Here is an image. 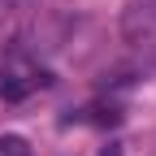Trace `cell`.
I'll list each match as a JSON object with an SVG mask.
<instances>
[{
	"mask_svg": "<svg viewBox=\"0 0 156 156\" xmlns=\"http://www.w3.org/2000/svg\"><path fill=\"white\" fill-rule=\"evenodd\" d=\"M65 122H87V126H117V122H122V108H117V104H91V108H78V113H69Z\"/></svg>",
	"mask_w": 156,
	"mask_h": 156,
	"instance_id": "obj_3",
	"label": "cell"
},
{
	"mask_svg": "<svg viewBox=\"0 0 156 156\" xmlns=\"http://www.w3.org/2000/svg\"><path fill=\"white\" fill-rule=\"evenodd\" d=\"M100 156H122V143H108V147H100Z\"/></svg>",
	"mask_w": 156,
	"mask_h": 156,
	"instance_id": "obj_6",
	"label": "cell"
},
{
	"mask_svg": "<svg viewBox=\"0 0 156 156\" xmlns=\"http://www.w3.org/2000/svg\"><path fill=\"white\" fill-rule=\"evenodd\" d=\"M13 9H17V0H0V30L9 26V17H13Z\"/></svg>",
	"mask_w": 156,
	"mask_h": 156,
	"instance_id": "obj_5",
	"label": "cell"
},
{
	"mask_svg": "<svg viewBox=\"0 0 156 156\" xmlns=\"http://www.w3.org/2000/svg\"><path fill=\"white\" fill-rule=\"evenodd\" d=\"M0 156H30L22 134H0Z\"/></svg>",
	"mask_w": 156,
	"mask_h": 156,
	"instance_id": "obj_4",
	"label": "cell"
},
{
	"mask_svg": "<svg viewBox=\"0 0 156 156\" xmlns=\"http://www.w3.org/2000/svg\"><path fill=\"white\" fill-rule=\"evenodd\" d=\"M52 78H48V69H39L35 61H22V56H13V61H5L0 65V95L5 100H26V95L35 91V87H48Z\"/></svg>",
	"mask_w": 156,
	"mask_h": 156,
	"instance_id": "obj_2",
	"label": "cell"
},
{
	"mask_svg": "<svg viewBox=\"0 0 156 156\" xmlns=\"http://www.w3.org/2000/svg\"><path fill=\"white\" fill-rule=\"evenodd\" d=\"M122 35L130 48L156 56V0H130L122 9Z\"/></svg>",
	"mask_w": 156,
	"mask_h": 156,
	"instance_id": "obj_1",
	"label": "cell"
}]
</instances>
